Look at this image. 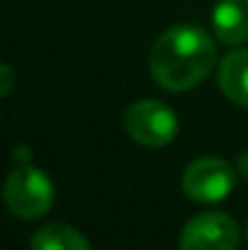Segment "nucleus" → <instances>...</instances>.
<instances>
[{
    "label": "nucleus",
    "instance_id": "obj_1",
    "mask_svg": "<svg viewBox=\"0 0 248 250\" xmlns=\"http://www.w3.org/2000/svg\"><path fill=\"white\" fill-rule=\"evenodd\" d=\"M217 61V46L202 27L178 24L154 42L149 68L154 81L173 92L202 83Z\"/></svg>",
    "mask_w": 248,
    "mask_h": 250
},
{
    "label": "nucleus",
    "instance_id": "obj_2",
    "mask_svg": "<svg viewBox=\"0 0 248 250\" xmlns=\"http://www.w3.org/2000/svg\"><path fill=\"white\" fill-rule=\"evenodd\" d=\"M2 199L15 216L39 219L54 204V185L46 172L29 163H22L7 175Z\"/></svg>",
    "mask_w": 248,
    "mask_h": 250
},
{
    "label": "nucleus",
    "instance_id": "obj_3",
    "mask_svg": "<svg viewBox=\"0 0 248 250\" xmlns=\"http://www.w3.org/2000/svg\"><path fill=\"white\" fill-rule=\"evenodd\" d=\"M124 129L127 134L146 146V148H161L168 146L178 134V117L173 109L158 100H141L134 102L124 114Z\"/></svg>",
    "mask_w": 248,
    "mask_h": 250
},
{
    "label": "nucleus",
    "instance_id": "obj_4",
    "mask_svg": "<svg viewBox=\"0 0 248 250\" xmlns=\"http://www.w3.org/2000/svg\"><path fill=\"white\" fill-rule=\"evenodd\" d=\"M236 180V167L222 158H197L192 161L185 175H182V189L190 199L200 204H212L222 202L231 189Z\"/></svg>",
    "mask_w": 248,
    "mask_h": 250
},
{
    "label": "nucleus",
    "instance_id": "obj_5",
    "mask_svg": "<svg viewBox=\"0 0 248 250\" xmlns=\"http://www.w3.org/2000/svg\"><path fill=\"white\" fill-rule=\"evenodd\" d=\"M236 246L239 226L229 214L222 211L192 216L180 233V250H236Z\"/></svg>",
    "mask_w": 248,
    "mask_h": 250
},
{
    "label": "nucleus",
    "instance_id": "obj_6",
    "mask_svg": "<svg viewBox=\"0 0 248 250\" xmlns=\"http://www.w3.org/2000/svg\"><path fill=\"white\" fill-rule=\"evenodd\" d=\"M212 27L226 44L248 42V0H217L212 10Z\"/></svg>",
    "mask_w": 248,
    "mask_h": 250
},
{
    "label": "nucleus",
    "instance_id": "obj_7",
    "mask_svg": "<svg viewBox=\"0 0 248 250\" xmlns=\"http://www.w3.org/2000/svg\"><path fill=\"white\" fill-rule=\"evenodd\" d=\"M219 87L231 102L248 107V49H236L224 56L219 66Z\"/></svg>",
    "mask_w": 248,
    "mask_h": 250
},
{
    "label": "nucleus",
    "instance_id": "obj_8",
    "mask_svg": "<svg viewBox=\"0 0 248 250\" xmlns=\"http://www.w3.org/2000/svg\"><path fill=\"white\" fill-rule=\"evenodd\" d=\"M29 250H90V246L73 226L49 224L32 236Z\"/></svg>",
    "mask_w": 248,
    "mask_h": 250
},
{
    "label": "nucleus",
    "instance_id": "obj_9",
    "mask_svg": "<svg viewBox=\"0 0 248 250\" xmlns=\"http://www.w3.org/2000/svg\"><path fill=\"white\" fill-rule=\"evenodd\" d=\"M15 87V73L7 63H0V97L10 95V90Z\"/></svg>",
    "mask_w": 248,
    "mask_h": 250
},
{
    "label": "nucleus",
    "instance_id": "obj_10",
    "mask_svg": "<svg viewBox=\"0 0 248 250\" xmlns=\"http://www.w3.org/2000/svg\"><path fill=\"white\" fill-rule=\"evenodd\" d=\"M29 156H32L29 146H17V148H15V153H12V158H15V161H20V166H22V163H27V161H29Z\"/></svg>",
    "mask_w": 248,
    "mask_h": 250
},
{
    "label": "nucleus",
    "instance_id": "obj_11",
    "mask_svg": "<svg viewBox=\"0 0 248 250\" xmlns=\"http://www.w3.org/2000/svg\"><path fill=\"white\" fill-rule=\"evenodd\" d=\"M246 241H248V224H246Z\"/></svg>",
    "mask_w": 248,
    "mask_h": 250
}]
</instances>
